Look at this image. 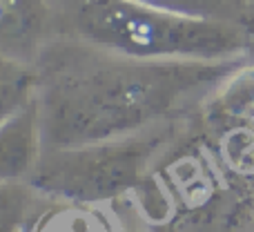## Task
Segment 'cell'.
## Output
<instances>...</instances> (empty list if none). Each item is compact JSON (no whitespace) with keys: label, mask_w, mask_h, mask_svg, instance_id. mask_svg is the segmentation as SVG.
Listing matches in <instances>:
<instances>
[{"label":"cell","mask_w":254,"mask_h":232,"mask_svg":"<svg viewBox=\"0 0 254 232\" xmlns=\"http://www.w3.org/2000/svg\"><path fill=\"white\" fill-rule=\"evenodd\" d=\"M18 212H20L18 199L9 197V194H0V232H11L16 228Z\"/></svg>","instance_id":"6da1fadb"}]
</instances>
